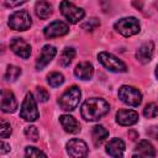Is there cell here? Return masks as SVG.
I'll return each instance as SVG.
<instances>
[{
    "mask_svg": "<svg viewBox=\"0 0 158 158\" xmlns=\"http://www.w3.org/2000/svg\"><path fill=\"white\" fill-rule=\"evenodd\" d=\"M38 110H37V104L31 93H27L20 110V116L25 121H35L38 118Z\"/></svg>",
    "mask_w": 158,
    "mask_h": 158,
    "instance_id": "8992f818",
    "label": "cell"
},
{
    "mask_svg": "<svg viewBox=\"0 0 158 158\" xmlns=\"http://www.w3.org/2000/svg\"><path fill=\"white\" fill-rule=\"evenodd\" d=\"M67 153L73 158L86 157L88 154V146L84 141L79 138H73L67 143Z\"/></svg>",
    "mask_w": 158,
    "mask_h": 158,
    "instance_id": "30bf717a",
    "label": "cell"
},
{
    "mask_svg": "<svg viewBox=\"0 0 158 158\" xmlns=\"http://www.w3.org/2000/svg\"><path fill=\"white\" fill-rule=\"evenodd\" d=\"M80 96H81L80 89L78 86L73 85V86H70L69 89H67L62 94V96L58 99V104H59L62 110H64V111H73L78 106Z\"/></svg>",
    "mask_w": 158,
    "mask_h": 158,
    "instance_id": "7a4b0ae2",
    "label": "cell"
},
{
    "mask_svg": "<svg viewBox=\"0 0 158 158\" xmlns=\"http://www.w3.org/2000/svg\"><path fill=\"white\" fill-rule=\"evenodd\" d=\"M74 74L81 80H89L94 74V68L89 62H80L79 64H77Z\"/></svg>",
    "mask_w": 158,
    "mask_h": 158,
    "instance_id": "e0dca14e",
    "label": "cell"
},
{
    "mask_svg": "<svg viewBox=\"0 0 158 158\" xmlns=\"http://www.w3.org/2000/svg\"><path fill=\"white\" fill-rule=\"evenodd\" d=\"M60 125L64 128V131L69 132V133H78L80 131V125L79 122L70 115H62L59 117Z\"/></svg>",
    "mask_w": 158,
    "mask_h": 158,
    "instance_id": "ac0fdd59",
    "label": "cell"
},
{
    "mask_svg": "<svg viewBox=\"0 0 158 158\" xmlns=\"http://www.w3.org/2000/svg\"><path fill=\"white\" fill-rule=\"evenodd\" d=\"M69 32V26L63 21H53L47 25L43 30V35L46 38H54L64 36Z\"/></svg>",
    "mask_w": 158,
    "mask_h": 158,
    "instance_id": "9c48e42d",
    "label": "cell"
},
{
    "mask_svg": "<svg viewBox=\"0 0 158 158\" xmlns=\"http://www.w3.org/2000/svg\"><path fill=\"white\" fill-rule=\"evenodd\" d=\"M118 98L123 104L132 107L138 106L142 101V94L139 93V90L136 89L135 86H128V85H122L118 89Z\"/></svg>",
    "mask_w": 158,
    "mask_h": 158,
    "instance_id": "5b68a950",
    "label": "cell"
},
{
    "mask_svg": "<svg viewBox=\"0 0 158 158\" xmlns=\"http://www.w3.org/2000/svg\"><path fill=\"white\" fill-rule=\"evenodd\" d=\"M98 59L99 62L110 72H115V73H123L127 70L126 64L118 59L116 56H114L112 53L109 52H100L98 54Z\"/></svg>",
    "mask_w": 158,
    "mask_h": 158,
    "instance_id": "277c9868",
    "label": "cell"
},
{
    "mask_svg": "<svg viewBox=\"0 0 158 158\" xmlns=\"http://www.w3.org/2000/svg\"><path fill=\"white\" fill-rule=\"evenodd\" d=\"M143 115L147 118H153L158 115V106L154 102H149L146 105V107L143 109Z\"/></svg>",
    "mask_w": 158,
    "mask_h": 158,
    "instance_id": "d4e9b609",
    "label": "cell"
},
{
    "mask_svg": "<svg viewBox=\"0 0 158 158\" xmlns=\"http://www.w3.org/2000/svg\"><path fill=\"white\" fill-rule=\"evenodd\" d=\"M114 27H115V30H116L120 35H122V36H125V37L135 36V35H137V33L139 32V30H141L139 21H138L136 17H132V16L120 19L118 21L115 22Z\"/></svg>",
    "mask_w": 158,
    "mask_h": 158,
    "instance_id": "3957f363",
    "label": "cell"
},
{
    "mask_svg": "<svg viewBox=\"0 0 158 158\" xmlns=\"http://www.w3.org/2000/svg\"><path fill=\"white\" fill-rule=\"evenodd\" d=\"M21 75V69L16 65H9L5 73V79L7 81H15Z\"/></svg>",
    "mask_w": 158,
    "mask_h": 158,
    "instance_id": "cb8c5ba5",
    "label": "cell"
},
{
    "mask_svg": "<svg viewBox=\"0 0 158 158\" xmlns=\"http://www.w3.org/2000/svg\"><path fill=\"white\" fill-rule=\"evenodd\" d=\"M156 77H157V79H158V65L156 67Z\"/></svg>",
    "mask_w": 158,
    "mask_h": 158,
    "instance_id": "836d02e7",
    "label": "cell"
},
{
    "mask_svg": "<svg viewBox=\"0 0 158 158\" xmlns=\"http://www.w3.org/2000/svg\"><path fill=\"white\" fill-rule=\"evenodd\" d=\"M153 52H154V44H153V42H146L136 52V58H137V60L139 63L146 64V63L151 62L152 56H153Z\"/></svg>",
    "mask_w": 158,
    "mask_h": 158,
    "instance_id": "9a60e30c",
    "label": "cell"
},
{
    "mask_svg": "<svg viewBox=\"0 0 158 158\" xmlns=\"http://www.w3.org/2000/svg\"><path fill=\"white\" fill-rule=\"evenodd\" d=\"M12 130H11V125L9 122H6L5 120H1L0 122V137L1 138H6L11 135Z\"/></svg>",
    "mask_w": 158,
    "mask_h": 158,
    "instance_id": "4316f807",
    "label": "cell"
},
{
    "mask_svg": "<svg viewBox=\"0 0 158 158\" xmlns=\"http://www.w3.org/2000/svg\"><path fill=\"white\" fill-rule=\"evenodd\" d=\"M10 48L16 56L23 59H27L31 56V46L22 38H19V37L12 38L10 42Z\"/></svg>",
    "mask_w": 158,
    "mask_h": 158,
    "instance_id": "8fae6325",
    "label": "cell"
},
{
    "mask_svg": "<svg viewBox=\"0 0 158 158\" xmlns=\"http://www.w3.org/2000/svg\"><path fill=\"white\" fill-rule=\"evenodd\" d=\"M35 12H36V15H37L40 19L46 20V19H48V17L52 15L53 9H52V5H51L49 2H47V1H44V0H40V1H37L36 5H35Z\"/></svg>",
    "mask_w": 158,
    "mask_h": 158,
    "instance_id": "ffe728a7",
    "label": "cell"
},
{
    "mask_svg": "<svg viewBox=\"0 0 158 158\" xmlns=\"http://www.w3.org/2000/svg\"><path fill=\"white\" fill-rule=\"evenodd\" d=\"M99 25H100V21H99L98 19H95V17H91V19H89L88 21L83 22V23L80 25V27H81L83 30H85V31H94L96 27H99Z\"/></svg>",
    "mask_w": 158,
    "mask_h": 158,
    "instance_id": "484cf974",
    "label": "cell"
},
{
    "mask_svg": "<svg viewBox=\"0 0 158 158\" xmlns=\"http://www.w3.org/2000/svg\"><path fill=\"white\" fill-rule=\"evenodd\" d=\"M36 94H37V99L41 101V102H46L48 99H49V93L42 88V86H38L37 90H36Z\"/></svg>",
    "mask_w": 158,
    "mask_h": 158,
    "instance_id": "f546056e",
    "label": "cell"
},
{
    "mask_svg": "<svg viewBox=\"0 0 158 158\" xmlns=\"http://www.w3.org/2000/svg\"><path fill=\"white\" fill-rule=\"evenodd\" d=\"M147 135H148L151 138L158 141V126H152V127H149V128L147 130Z\"/></svg>",
    "mask_w": 158,
    "mask_h": 158,
    "instance_id": "1f68e13d",
    "label": "cell"
},
{
    "mask_svg": "<svg viewBox=\"0 0 158 158\" xmlns=\"http://www.w3.org/2000/svg\"><path fill=\"white\" fill-rule=\"evenodd\" d=\"M56 54H57L56 47H53V46H51V44H46V46L42 48L40 56H38V58H37V60H36V68H37L38 70L43 69V68L54 58Z\"/></svg>",
    "mask_w": 158,
    "mask_h": 158,
    "instance_id": "7c38bea8",
    "label": "cell"
},
{
    "mask_svg": "<svg viewBox=\"0 0 158 158\" xmlns=\"http://www.w3.org/2000/svg\"><path fill=\"white\" fill-rule=\"evenodd\" d=\"M25 136H26L28 139L36 142V141L38 139V131H37V128H36L35 126H27V127L25 128Z\"/></svg>",
    "mask_w": 158,
    "mask_h": 158,
    "instance_id": "f1b7e54d",
    "label": "cell"
},
{
    "mask_svg": "<svg viewBox=\"0 0 158 158\" xmlns=\"http://www.w3.org/2000/svg\"><path fill=\"white\" fill-rule=\"evenodd\" d=\"M110 110V105L106 100L101 98H91L83 102L80 107V114L86 121H98L105 116Z\"/></svg>",
    "mask_w": 158,
    "mask_h": 158,
    "instance_id": "6da1fadb",
    "label": "cell"
},
{
    "mask_svg": "<svg viewBox=\"0 0 158 158\" xmlns=\"http://www.w3.org/2000/svg\"><path fill=\"white\" fill-rule=\"evenodd\" d=\"M10 144H7V143H5L4 141H1L0 142V153L1 154H4V153H6V152H9L10 151Z\"/></svg>",
    "mask_w": 158,
    "mask_h": 158,
    "instance_id": "d6a6232c",
    "label": "cell"
},
{
    "mask_svg": "<svg viewBox=\"0 0 158 158\" xmlns=\"http://www.w3.org/2000/svg\"><path fill=\"white\" fill-rule=\"evenodd\" d=\"M125 152V142L121 138H112L106 144V153L111 157H121Z\"/></svg>",
    "mask_w": 158,
    "mask_h": 158,
    "instance_id": "2e32d148",
    "label": "cell"
},
{
    "mask_svg": "<svg viewBox=\"0 0 158 158\" xmlns=\"http://www.w3.org/2000/svg\"><path fill=\"white\" fill-rule=\"evenodd\" d=\"M116 121L121 126H132L138 121V114L133 110H118Z\"/></svg>",
    "mask_w": 158,
    "mask_h": 158,
    "instance_id": "5bb4252c",
    "label": "cell"
},
{
    "mask_svg": "<svg viewBox=\"0 0 158 158\" xmlns=\"http://www.w3.org/2000/svg\"><path fill=\"white\" fill-rule=\"evenodd\" d=\"M74 57H75V51H74L73 48H70V47L64 48V49L62 51V53H60V57H59V63H60V65H62V67L69 65V64L72 63V60L74 59Z\"/></svg>",
    "mask_w": 158,
    "mask_h": 158,
    "instance_id": "7402d4cb",
    "label": "cell"
},
{
    "mask_svg": "<svg viewBox=\"0 0 158 158\" xmlns=\"http://www.w3.org/2000/svg\"><path fill=\"white\" fill-rule=\"evenodd\" d=\"M59 10H60V14L70 22V23H77L79 22L80 20H83L85 12L83 9L75 6L74 4L69 2L68 0H63L59 5Z\"/></svg>",
    "mask_w": 158,
    "mask_h": 158,
    "instance_id": "52a82bcc",
    "label": "cell"
},
{
    "mask_svg": "<svg viewBox=\"0 0 158 158\" xmlns=\"http://www.w3.org/2000/svg\"><path fill=\"white\" fill-rule=\"evenodd\" d=\"M26 1L27 0H4V4L7 7H17V6L25 4Z\"/></svg>",
    "mask_w": 158,
    "mask_h": 158,
    "instance_id": "4dcf8cb0",
    "label": "cell"
},
{
    "mask_svg": "<svg viewBox=\"0 0 158 158\" xmlns=\"http://www.w3.org/2000/svg\"><path fill=\"white\" fill-rule=\"evenodd\" d=\"M25 156L26 157H30V158H33V157H46L47 154L44 153V152H42V151H40L38 148H36V147H26V149H25Z\"/></svg>",
    "mask_w": 158,
    "mask_h": 158,
    "instance_id": "83f0119b",
    "label": "cell"
},
{
    "mask_svg": "<svg viewBox=\"0 0 158 158\" xmlns=\"http://www.w3.org/2000/svg\"><path fill=\"white\" fill-rule=\"evenodd\" d=\"M17 109V101L12 91L1 90V110L4 112H14Z\"/></svg>",
    "mask_w": 158,
    "mask_h": 158,
    "instance_id": "4fadbf2b",
    "label": "cell"
},
{
    "mask_svg": "<svg viewBox=\"0 0 158 158\" xmlns=\"http://www.w3.org/2000/svg\"><path fill=\"white\" fill-rule=\"evenodd\" d=\"M91 137H93V142L94 144L98 147L100 146L107 137H109V131L101 126V125H96L93 127V131H91Z\"/></svg>",
    "mask_w": 158,
    "mask_h": 158,
    "instance_id": "44dd1931",
    "label": "cell"
},
{
    "mask_svg": "<svg viewBox=\"0 0 158 158\" xmlns=\"http://www.w3.org/2000/svg\"><path fill=\"white\" fill-rule=\"evenodd\" d=\"M47 81L51 86L53 88H57L59 85H62L64 83V77L62 73H58V72H53V73H49L48 77H47Z\"/></svg>",
    "mask_w": 158,
    "mask_h": 158,
    "instance_id": "603a6c76",
    "label": "cell"
},
{
    "mask_svg": "<svg viewBox=\"0 0 158 158\" xmlns=\"http://www.w3.org/2000/svg\"><path fill=\"white\" fill-rule=\"evenodd\" d=\"M154 157L156 156V151L154 147L152 146L151 142L143 139L141 142H138V144L136 146V152L133 154V157Z\"/></svg>",
    "mask_w": 158,
    "mask_h": 158,
    "instance_id": "d6986e66",
    "label": "cell"
},
{
    "mask_svg": "<svg viewBox=\"0 0 158 158\" xmlns=\"http://www.w3.org/2000/svg\"><path fill=\"white\" fill-rule=\"evenodd\" d=\"M32 21L27 11H16L9 17V26L15 31H26L31 27Z\"/></svg>",
    "mask_w": 158,
    "mask_h": 158,
    "instance_id": "ba28073f",
    "label": "cell"
}]
</instances>
